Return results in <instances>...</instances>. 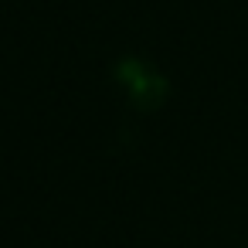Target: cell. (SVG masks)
Returning <instances> with one entry per match:
<instances>
[{"label":"cell","instance_id":"6da1fadb","mask_svg":"<svg viewBox=\"0 0 248 248\" xmlns=\"http://www.w3.org/2000/svg\"><path fill=\"white\" fill-rule=\"evenodd\" d=\"M116 82L129 95V102L143 112L160 109L163 99H167V78L153 65H146L143 58H123L116 65Z\"/></svg>","mask_w":248,"mask_h":248}]
</instances>
